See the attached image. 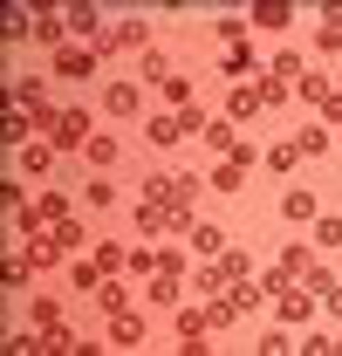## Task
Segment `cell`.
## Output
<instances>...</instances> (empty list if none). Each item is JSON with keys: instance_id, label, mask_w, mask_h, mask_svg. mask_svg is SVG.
<instances>
[{"instance_id": "cell-1", "label": "cell", "mask_w": 342, "mask_h": 356, "mask_svg": "<svg viewBox=\"0 0 342 356\" xmlns=\"http://www.w3.org/2000/svg\"><path fill=\"white\" fill-rule=\"evenodd\" d=\"M89 124H96V117H89L83 103H69V110H48V117H42V131H48V144H55V151H83L89 137H96Z\"/></svg>"}, {"instance_id": "cell-2", "label": "cell", "mask_w": 342, "mask_h": 356, "mask_svg": "<svg viewBox=\"0 0 342 356\" xmlns=\"http://www.w3.org/2000/svg\"><path fill=\"white\" fill-rule=\"evenodd\" d=\"M206 137V117H199V110H158V117H151V124H144V144H151V151H171V144H178V137Z\"/></svg>"}, {"instance_id": "cell-3", "label": "cell", "mask_w": 342, "mask_h": 356, "mask_svg": "<svg viewBox=\"0 0 342 356\" xmlns=\"http://www.w3.org/2000/svg\"><path fill=\"white\" fill-rule=\"evenodd\" d=\"M144 199H151V206H171V213H192L199 178H185V172H151V178H144Z\"/></svg>"}, {"instance_id": "cell-4", "label": "cell", "mask_w": 342, "mask_h": 356, "mask_svg": "<svg viewBox=\"0 0 342 356\" xmlns=\"http://www.w3.org/2000/svg\"><path fill=\"white\" fill-rule=\"evenodd\" d=\"M103 336H110V350H137V343H144V315H137V309L103 315Z\"/></svg>"}, {"instance_id": "cell-5", "label": "cell", "mask_w": 342, "mask_h": 356, "mask_svg": "<svg viewBox=\"0 0 342 356\" xmlns=\"http://www.w3.org/2000/svg\"><path fill=\"white\" fill-rule=\"evenodd\" d=\"M103 55H124V48H151V28H144V21H117V28H110V35H103Z\"/></svg>"}, {"instance_id": "cell-6", "label": "cell", "mask_w": 342, "mask_h": 356, "mask_svg": "<svg viewBox=\"0 0 342 356\" xmlns=\"http://www.w3.org/2000/svg\"><path fill=\"white\" fill-rule=\"evenodd\" d=\"M55 76L89 83V76H96V48H55Z\"/></svg>"}, {"instance_id": "cell-7", "label": "cell", "mask_w": 342, "mask_h": 356, "mask_svg": "<svg viewBox=\"0 0 342 356\" xmlns=\"http://www.w3.org/2000/svg\"><path fill=\"white\" fill-rule=\"evenodd\" d=\"M137 103H144L137 83H103V110H110V117H137Z\"/></svg>"}, {"instance_id": "cell-8", "label": "cell", "mask_w": 342, "mask_h": 356, "mask_svg": "<svg viewBox=\"0 0 342 356\" xmlns=\"http://www.w3.org/2000/svg\"><path fill=\"white\" fill-rule=\"evenodd\" d=\"M62 28H76V35H96V42L110 35V28H103V7H89V0H76V7L62 14Z\"/></svg>"}, {"instance_id": "cell-9", "label": "cell", "mask_w": 342, "mask_h": 356, "mask_svg": "<svg viewBox=\"0 0 342 356\" xmlns=\"http://www.w3.org/2000/svg\"><path fill=\"white\" fill-rule=\"evenodd\" d=\"M14 103H21V110L42 124V117H48V103H42V76H21V83H14Z\"/></svg>"}, {"instance_id": "cell-10", "label": "cell", "mask_w": 342, "mask_h": 356, "mask_svg": "<svg viewBox=\"0 0 342 356\" xmlns=\"http://www.w3.org/2000/svg\"><path fill=\"white\" fill-rule=\"evenodd\" d=\"M48 233H55V247H62V254H83V240H89V226L76 220V213H69V220H55Z\"/></svg>"}, {"instance_id": "cell-11", "label": "cell", "mask_w": 342, "mask_h": 356, "mask_svg": "<svg viewBox=\"0 0 342 356\" xmlns=\"http://www.w3.org/2000/svg\"><path fill=\"white\" fill-rule=\"evenodd\" d=\"M83 158H89V172H110L124 151H117V137H89V144H83Z\"/></svg>"}, {"instance_id": "cell-12", "label": "cell", "mask_w": 342, "mask_h": 356, "mask_svg": "<svg viewBox=\"0 0 342 356\" xmlns=\"http://www.w3.org/2000/svg\"><path fill=\"white\" fill-rule=\"evenodd\" d=\"M83 206L89 213H110V206H117V185H110V178H83Z\"/></svg>"}, {"instance_id": "cell-13", "label": "cell", "mask_w": 342, "mask_h": 356, "mask_svg": "<svg viewBox=\"0 0 342 356\" xmlns=\"http://www.w3.org/2000/svg\"><path fill=\"white\" fill-rule=\"evenodd\" d=\"M178 281H185V274H151V288H144L151 309H178Z\"/></svg>"}, {"instance_id": "cell-14", "label": "cell", "mask_w": 342, "mask_h": 356, "mask_svg": "<svg viewBox=\"0 0 342 356\" xmlns=\"http://www.w3.org/2000/svg\"><path fill=\"white\" fill-rule=\"evenodd\" d=\"M267 103H260V89H247V83H233V96H226V117H260Z\"/></svg>"}, {"instance_id": "cell-15", "label": "cell", "mask_w": 342, "mask_h": 356, "mask_svg": "<svg viewBox=\"0 0 342 356\" xmlns=\"http://www.w3.org/2000/svg\"><path fill=\"white\" fill-rule=\"evenodd\" d=\"M295 89L308 96V103H329V96H336V83H329L322 69H301V76H295Z\"/></svg>"}, {"instance_id": "cell-16", "label": "cell", "mask_w": 342, "mask_h": 356, "mask_svg": "<svg viewBox=\"0 0 342 356\" xmlns=\"http://www.w3.org/2000/svg\"><path fill=\"white\" fill-rule=\"evenodd\" d=\"M274 315H281V322H308V295H301V288H281V295H274Z\"/></svg>"}, {"instance_id": "cell-17", "label": "cell", "mask_w": 342, "mask_h": 356, "mask_svg": "<svg viewBox=\"0 0 342 356\" xmlns=\"http://www.w3.org/2000/svg\"><path fill=\"white\" fill-rule=\"evenodd\" d=\"M28 322H35L42 336H55V329H62V302H55V295H42V302L28 309Z\"/></svg>"}, {"instance_id": "cell-18", "label": "cell", "mask_w": 342, "mask_h": 356, "mask_svg": "<svg viewBox=\"0 0 342 356\" xmlns=\"http://www.w3.org/2000/svg\"><path fill=\"white\" fill-rule=\"evenodd\" d=\"M247 21H254V28H267V35H274V28H288L295 14H288L281 0H260V7H254V14H247Z\"/></svg>"}, {"instance_id": "cell-19", "label": "cell", "mask_w": 342, "mask_h": 356, "mask_svg": "<svg viewBox=\"0 0 342 356\" xmlns=\"http://www.w3.org/2000/svg\"><path fill=\"white\" fill-rule=\"evenodd\" d=\"M308 267H315V240H308V247H288V254H281V274H288V281H295V274H308Z\"/></svg>"}, {"instance_id": "cell-20", "label": "cell", "mask_w": 342, "mask_h": 356, "mask_svg": "<svg viewBox=\"0 0 342 356\" xmlns=\"http://www.w3.org/2000/svg\"><path fill=\"white\" fill-rule=\"evenodd\" d=\"M192 247H199V254H226V233L206 226V220H192Z\"/></svg>"}, {"instance_id": "cell-21", "label": "cell", "mask_w": 342, "mask_h": 356, "mask_svg": "<svg viewBox=\"0 0 342 356\" xmlns=\"http://www.w3.org/2000/svg\"><path fill=\"white\" fill-rule=\"evenodd\" d=\"M260 103H267V110H274V103H288V89H295V83H288V76H274V69H267V76H260Z\"/></svg>"}, {"instance_id": "cell-22", "label": "cell", "mask_w": 342, "mask_h": 356, "mask_svg": "<svg viewBox=\"0 0 342 356\" xmlns=\"http://www.w3.org/2000/svg\"><path fill=\"white\" fill-rule=\"evenodd\" d=\"M254 69H260V62H254V48H247V42L226 55V83H240V76H254Z\"/></svg>"}, {"instance_id": "cell-23", "label": "cell", "mask_w": 342, "mask_h": 356, "mask_svg": "<svg viewBox=\"0 0 342 356\" xmlns=\"http://www.w3.org/2000/svg\"><path fill=\"white\" fill-rule=\"evenodd\" d=\"M144 83H151V89H165V83H171V62L158 55V48H144Z\"/></svg>"}, {"instance_id": "cell-24", "label": "cell", "mask_w": 342, "mask_h": 356, "mask_svg": "<svg viewBox=\"0 0 342 356\" xmlns=\"http://www.w3.org/2000/svg\"><path fill=\"white\" fill-rule=\"evenodd\" d=\"M21 165H28V172L42 178L48 165H55V144H48V137H42V144H28V151H21Z\"/></svg>"}, {"instance_id": "cell-25", "label": "cell", "mask_w": 342, "mask_h": 356, "mask_svg": "<svg viewBox=\"0 0 342 356\" xmlns=\"http://www.w3.org/2000/svg\"><path fill=\"white\" fill-rule=\"evenodd\" d=\"M213 185H219V192H240V185H247V165H233V158H219Z\"/></svg>"}, {"instance_id": "cell-26", "label": "cell", "mask_w": 342, "mask_h": 356, "mask_svg": "<svg viewBox=\"0 0 342 356\" xmlns=\"http://www.w3.org/2000/svg\"><path fill=\"white\" fill-rule=\"evenodd\" d=\"M35 213L55 226V220H69V199H62V192H42V199H35Z\"/></svg>"}, {"instance_id": "cell-27", "label": "cell", "mask_w": 342, "mask_h": 356, "mask_svg": "<svg viewBox=\"0 0 342 356\" xmlns=\"http://www.w3.org/2000/svg\"><path fill=\"white\" fill-rule=\"evenodd\" d=\"M69 288H76V295H89V288H103V267H83V261H76V267H69Z\"/></svg>"}, {"instance_id": "cell-28", "label": "cell", "mask_w": 342, "mask_h": 356, "mask_svg": "<svg viewBox=\"0 0 342 356\" xmlns=\"http://www.w3.org/2000/svg\"><path fill=\"white\" fill-rule=\"evenodd\" d=\"M96 267H103V274H117V267H130V254L117 247V240H103V247H96Z\"/></svg>"}, {"instance_id": "cell-29", "label": "cell", "mask_w": 342, "mask_h": 356, "mask_svg": "<svg viewBox=\"0 0 342 356\" xmlns=\"http://www.w3.org/2000/svg\"><path fill=\"white\" fill-rule=\"evenodd\" d=\"M206 144H213L219 158H233V151H240V137L226 131V124H206Z\"/></svg>"}, {"instance_id": "cell-30", "label": "cell", "mask_w": 342, "mask_h": 356, "mask_svg": "<svg viewBox=\"0 0 342 356\" xmlns=\"http://www.w3.org/2000/svg\"><path fill=\"white\" fill-rule=\"evenodd\" d=\"M96 309H103V315L124 309V281H103V288H96Z\"/></svg>"}, {"instance_id": "cell-31", "label": "cell", "mask_w": 342, "mask_h": 356, "mask_svg": "<svg viewBox=\"0 0 342 356\" xmlns=\"http://www.w3.org/2000/svg\"><path fill=\"white\" fill-rule=\"evenodd\" d=\"M281 213H288V220H315V199H308V192H288Z\"/></svg>"}, {"instance_id": "cell-32", "label": "cell", "mask_w": 342, "mask_h": 356, "mask_svg": "<svg viewBox=\"0 0 342 356\" xmlns=\"http://www.w3.org/2000/svg\"><path fill=\"white\" fill-rule=\"evenodd\" d=\"M165 103H171V110H192V83H185V76H171V83H165Z\"/></svg>"}, {"instance_id": "cell-33", "label": "cell", "mask_w": 342, "mask_h": 356, "mask_svg": "<svg viewBox=\"0 0 342 356\" xmlns=\"http://www.w3.org/2000/svg\"><path fill=\"white\" fill-rule=\"evenodd\" d=\"M322 55H342V21H322V35H315Z\"/></svg>"}, {"instance_id": "cell-34", "label": "cell", "mask_w": 342, "mask_h": 356, "mask_svg": "<svg viewBox=\"0 0 342 356\" xmlns=\"http://www.w3.org/2000/svg\"><path fill=\"white\" fill-rule=\"evenodd\" d=\"M301 281H308V288H315V295H322V302H329V295H336V274H329V267H308V274H301Z\"/></svg>"}, {"instance_id": "cell-35", "label": "cell", "mask_w": 342, "mask_h": 356, "mask_svg": "<svg viewBox=\"0 0 342 356\" xmlns=\"http://www.w3.org/2000/svg\"><path fill=\"white\" fill-rule=\"evenodd\" d=\"M35 42H48V48L62 42V14H42V21H35Z\"/></svg>"}, {"instance_id": "cell-36", "label": "cell", "mask_w": 342, "mask_h": 356, "mask_svg": "<svg viewBox=\"0 0 342 356\" xmlns=\"http://www.w3.org/2000/svg\"><path fill=\"white\" fill-rule=\"evenodd\" d=\"M315 247H342V220H315Z\"/></svg>"}, {"instance_id": "cell-37", "label": "cell", "mask_w": 342, "mask_h": 356, "mask_svg": "<svg viewBox=\"0 0 342 356\" xmlns=\"http://www.w3.org/2000/svg\"><path fill=\"white\" fill-rule=\"evenodd\" d=\"M295 158H301L295 144H274V151H267V165H274V172H295Z\"/></svg>"}, {"instance_id": "cell-38", "label": "cell", "mask_w": 342, "mask_h": 356, "mask_svg": "<svg viewBox=\"0 0 342 356\" xmlns=\"http://www.w3.org/2000/svg\"><path fill=\"white\" fill-rule=\"evenodd\" d=\"M322 124H342V89L329 96V103H322Z\"/></svg>"}]
</instances>
